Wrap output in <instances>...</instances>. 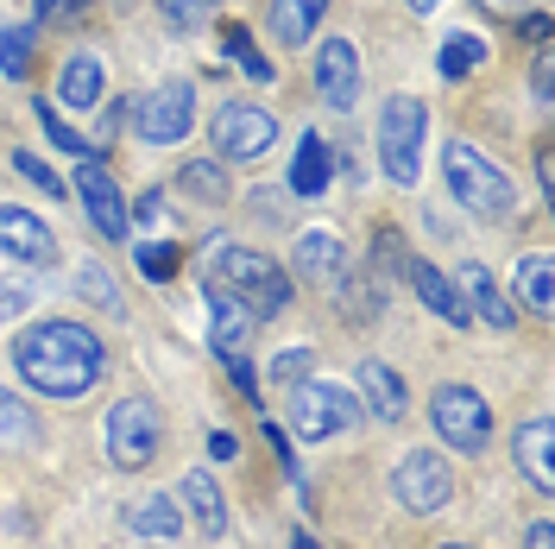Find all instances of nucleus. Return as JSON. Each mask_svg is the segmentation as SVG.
Here are the masks:
<instances>
[{
    "label": "nucleus",
    "mask_w": 555,
    "mask_h": 549,
    "mask_svg": "<svg viewBox=\"0 0 555 549\" xmlns=\"http://www.w3.org/2000/svg\"><path fill=\"white\" fill-rule=\"evenodd\" d=\"M442 549H467V544H442Z\"/></svg>",
    "instance_id": "obj_47"
},
{
    "label": "nucleus",
    "mask_w": 555,
    "mask_h": 549,
    "mask_svg": "<svg viewBox=\"0 0 555 549\" xmlns=\"http://www.w3.org/2000/svg\"><path fill=\"white\" fill-rule=\"evenodd\" d=\"M530 89H537V102H550V95H555V58H550V44H537V64H530Z\"/></svg>",
    "instance_id": "obj_36"
},
{
    "label": "nucleus",
    "mask_w": 555,
    "mask_h": 549,
    "mask_svg": "<svg viewBox=\"0 0 555 549\" xmlns=\"http://www.w3.org/2000/svg\"><path fill=\"white\" fill-rule=\"evenodd\" d=\"M328 0H272V38L278 44H310Z\"/></svg>",
    "instance_id": "obj_21"
},
{
    "label": "nucleus",
    "mask_w": 555,
    "mask_h": 549,
    "mask_svg": "<svg viewBox=\"0 0 555 549\" xmlns=\"http://www.w3.org/2000/svg\"><path fill=\"white\" fill-rule=\"evenodd\" d=\"M177 499H183V506L196 512V524H203V531H228V499H221V486L208 481L203 468H190V474H183Z\"/></svg>",
    "instance_id": "obj_23"
},
{
    "label": "nucleus",
    "mask_w": 555,
    "mask_h": 549,
    "mask_svg": "<svg viewBox=\"0 0 555 549\" xmlns=\"http://www.w3.org/2000/svg\"><path fill=\"white\" fill-rule=\"evenodd\" d=\"M0 76L7 82L33 76V26H0Z\"/></svg>",
    "instance_id": "obj_28"
},
{
    "label": "nucleus",
    "mask_w": 555,
    "mask_h": 549,
    "mask_svg": "<svg viewBox=\"0 0 555 549\" xmlns=\"http://www.w3.org/2000/svg\"><path fill=\"white\" fill-rule=\"evenodd\" d=\"M353 423H360V398H353L347 385L304 379V385L291 392V430H297L304 443H328V436H341Z\"/></svg>",
    "instance_id": "obj_6"
},
{
    "label": "nucleus",
    "mask_w": 555,
    "mask_h": 549,
    "mask_svg": "<svg viewBox=\"0 0 555 549\" xmlns=\"http://www.w3.org/2000/svg\"><path fill=\"white\" fill-rule=\"evenodd\" d=\"M291 549H322V544H315L310 531H297V537H291Z\"/></svg>",
    "instance_id": "obj_45"
},
{
    "label": "nucleus",
    "mask_w": 555,
    "mask_h": 549,
    "mask_svg": "<svg viewBox=\"0 0 555 549\" xmlns=\"http://www.w3.org/2000/svg\"><path fill=\"white\" fill-rule=\"evenodd\" d=\"M398 272L411 278V291H416V297H423L429 309H436L442 322H454V329H467V304H461V291H454V284H449L442 272H436L429 259H404Z\"/></svg>",
    "instance_id": "obj_18"
},
{
    "label": "nucleus",
    "mask_w": 555,
    "mask_h": 549,
    "mask_svg": "<svg viewBox=\"0 0 555 549\" xmlns=\"http://www.w3.org/2000/svg\"><path fill=\"white\" fill-rule=\"evenodd\" d=\"M215 7L221 0H158V13H165L171 33H203L208 20H215Z\"/></svg>",
    "instance_id": "obj_30"
},
{
    "label": "nucleus",
    "mask_w": 555,
    "mask_h": 549,
    "mask_svg": "<svg viewBox=\"0 0 555 549\" xmlns=\"http://www.w3.org/2000/svg\"><path fill=\"white\" fill-rule=\"evenodd\" d=\"M158 215H165V203H158V190H145L133 208H127V221H145V228H158Z\"/></svg>",
    "instance_id": "obj_39"
},
{
    "label": "nucleus",
    "mask_w": 555,
    "mask_h": 549,
    "mask_svg": "<svg viewBox=\"0 0 555 549\" xmlns=\"http://www.w3.org/2000/svg\"><path fill=\"white\" fill-rule=\"evenodd\" d=\"M315 89H322V102L341 107V114L360 102V51L347 38H322L315 44Z\"/></svg>",
    "instance_id": "obj_13"
},
{
    "label": "nucleus",
    "mask_w": 555,
    "mask_h": 549,
    "mask_svg": "<svg viewBox=\"0 0 555 549\" xmlns=\"http://www.w3.org/2000/svg\"><path fill=\"white\" fill-rule=\"evenodd\" d=\"M26 309H33V291H26V284H0V329L20 322Z\"/></svg>",
    "instance_id": "obj_37"
},
{
    "label": "nucleus",
    "mask_w": 555,
    "mask_h": 549,
    "mask_svg": "<svg viewBox=\"0 0 555 549\" xmlns=\"http://www.w3.org/2000/svg\"><path fill=\"white\" fill-rule=\"evenodd\" d=\"M347 266V246L335 228H310L304 241H297V272L304 278H335Z\"/></svg>",
    "instance_id": "obj_22"
},
{
    "label": "nucleus",
    "mask_w": 555,
    "mask_h": 549,
    "mask_svg": "<svg viewBox=\"0 0 555 549\" xmlns=\"http://www.w3.org/2000/svg\"><path fill=\"white\" fill-rule=\"evenodd\" d=\"M228 58H234L253 82H272V76H278L272 58H259V44H253V33H246V26H228Z\"/></svg>",
    "instance_id": "obj_31"
},
{
    "label": "nucleus",
    "mask_w": 555,
    "mask_h": 549,
    "mask_svg": "<svg viewBox=\"0 0 555 549\" xmlns=\"http://www.w3.org/2000/svg\"><path fill=\"white\" fill-rule=\"evenodd\" d=\"M0 443L7 448H33L38 443V417L20 405V398H7L0 392Z\"/></svg>",
    "instance_id": "obj_29"
},
{
    "label": "nucleus",
    "mask_w": 555,
    "mask_h": 549,
    "mask_svg": "<svg viewBox=\"0 0 555 549\" xmlns=\"http://www.w3.org/2000/svg\"><path fill=\"white\" fill-rule=\"evenodd\" d=\"M133 139L139 145H177V139H190L196 127V89L190 82H158V89H145L133 102Z\"/></svg>",
    "instance_id": "obj_7"
},
{
    "label": "nucleus",
    "mask_w": 555,
    "mask_h": 549,
    "mask_svg": "<svg viewBox=\"0 0 555 549\" xmlns=\"http://www.w3.org/2000/svg\"><path fill=\"white\" fill-rule=\"evenodd\" d=\"M203 278L215 284V291L241 297L253 322H272V316L291 309V278H284V266H278L272 253H259V246L208 241L203 246Z\"/></svg>",
    "instance_id": "obj_2"
},
{
    "label": "nucleus",
    "mask_w": 555,
    "mask_h": 549,
    "mask_svg": "<svg viewBox=\"0 0 555 549\" xmlns=\"http://www.w3.org/2000/svg\"><path fill=\"white\" fill-rule=\"evenodd\" d=\"M310 379V347H284L272 360V385H304Z\"/></svg>",
    "instance_id": "obj_33"
},
{
    "label": "nucleus",
    "mask_w": 555,
    "mask_h": 549,
    "mask_svg": "<svg viewBox=\"0 0 555 549\" xmlns=\"http://www.w3.org/2000/svg\"><path fill=\"white\" fill-rule=\"evenodd\" d=\"M38 127L51 133V145H57V152H69V158H95V139H82L76 127H64V120H57V107H51V102H38Z\"/></svg>",
    "instance_id": "obj_32"
},
{
    "label": "nucleus",
    "mask_w": 555,
    "mask_h": 549,
    "mask_svg": "<svg viewBox=\"0 0 555 549\" xmlns=\"http://www.w3.org/2000/svg\"><path fill=\"white\" fill-rule=\"evenodd\" d=\"M133 259H139V272L145 278H171L177 272V246H165V241H145Z\"/></svg>",
    "instance_id": "obj_34"
},
{
    "label": "nucleus",
    "mask_w": 555,
    "mask_h": 549,
    "mask_svg": "<svg viewBox=\"0 0 555 549\" xmlns=\"http://www.w3.org/2000/svg\"><path fill=\"white\" fill-rule=\"evenodd\" d=\"M512 448H518L524 481L537 486V493H555V461H550V448H555V423H550V417H530L518 436H512Z\"/></svg>",
    "instance_id": "obj_17"
},
{
    "label": "nucleus",
    "mask_w": 555,
    "mask_h": 549,
    "mask_svg": "<svg viewBox=\"0 0 555 549\" xmlns=\"http://www.w3.org/2000/svg\"><path fill=\"white\" fill-rule=\"evenodd\" d=\"M328 177H335V145L322 133H304L297 139V158H291V196H304V203L328 196Z\"/></svg>",
    "instance_id": "obj_15"
},
{
    "label": "nucleus",
    "mask_w": 555,
    "mask_h": 549,
    "mask_svg": "<svg viewBox=\"0 0 555 549\" xmlns=\"http://www.w3.org/2000/svg\"><path fill=\"white\" fill-rule=\"evenodd\" d=\"M89 0H38V20H69V13H82Z\"/></svg>",
    "instance_id": "obj_40"
},
{
    "label": "nucleus",
    "mask_w": 555,
    "mask_h": 549,
    "mask_svg": "<svg viewBox=\"0 0 555 549\" xmlns=\"http://www.w3.org/2000/svg\"><path fill=\"white\" fill-rule=\"evenodd\" d=\"M57 95H64V107H95L102 102V64L89 51H76L64 64V76H57Z\"/></svg>",
    "instance_id": "obj_24"
},
{
    "label": "nucleus",
    "mask_w": 555,
    "mask_h": 549,
    "mask_svg": "<svg viewBox=\"0 0 555 549\" xmlns=\"http://www.w3.org/2000/svg\"><path fill=\"white\" fill-rule=\"evenodd\" d=\"M480 7H492V13H518L524 0H480Z\"/></svg>",
    "instance_id": "obj_44"
},
{
    "label": "nucleus",
    "mask_w": 555,
    "mask_h": 549,
    "mask_svg": "<svg viewBox=\"0 0 555 549\" xmlns=\"http://www.w3.org/2000/svg\"><path fill=\"white\" fill-rule=\"evenodd\" d=\"M442 177H449L454 203L467 208V215H480V221H512V215H518V190H512V177L499 171L480 145L449 139V145H442Z\"/></svg>",
    "instance_id": "obj_3"
},
{
    "label": "nucleus",
    "mask_w": 555,
    "mask_h": 549,
    "mask_svg": "<svg viewBox=\"0 0 555 549\" xmlns=\"http://www.w3.org/2000/svg\"><path fill=\"white\" fill-rule=\"evenodd\" d=\"M190 196L203 208H221V203H234V183H228V171L215 165V158H196V165H183V177H177Z\"/></svg>",
    "instance_id": "obj_25"
},
{
    "label": "nucleus",
    "mask_w": 555,
    "mask_h": 549,
    "mask_svg": "<svg viewBox=\"0 0 555 549\" xmlns=\"http://www.w3.org/2000/svg\"><path fill=\"white\" fill-rule=\"evenodd\" d=\"M0 259H20V266H51L57 259V234L38 221L33 208H0Z\"/></svg>",
    "instance_id": "obj_14"
},
{
    "label": "nucleus",
    "mask_w": 555,
    "mask_h": 549,
    "mask_svg": "<svg viewBox=\"0 0 555 549\" xmlns=\"http://www.w3.org/2000/svg\"><path fill=\"white\" fill-rule=\"evenodd\" d=\"M537 183H543V196H555V158H550V145H537Z\"/></svg>",
    "instance_id": "obj_42"
},
{
    "label": "nucleus",
    "mask_w": 555,
    "mask_h": 549,
    "mask_svg": "<svg viewBox=\"0 0 555 549\" xmlns=\"http://www.w3.org/2000/svg\"><path fill=\"white\" fill-rule=\"evenodd\" d=\"M449 284H454V291H467L461 304H467V316H480L486 329H512V322H518V309L499 297V284H492V272H486V266H474V259H467V266H461V278H449Z\"/></svg>",
    "instance_id": "obj_16"
},
{
    "label": "nucleus",
    "mask_w": 555,
    "mask_h": 549,
    "mask_svg": "<svg viewBox=\"0 0 555 549\" xmlns=\"http://www.w3.org/2000/svg\"><path fill=\"white\" fill-rule=\"evenodd\" d=\"M360 398H366V411L379 423H404V379L385 360H360Z\"/></svg>",
    "instance_id": "obj_19"
},
{
    "label": "nucleus",
    "mask_w": 555,
    "mask_h": 549,
    "mask_svg": "<svg viewBox=\"0 0 555 549\" xmlns=\"http://www.w3.org/2000/svg\"><path fill=\"white\" fill-rule=\"evenodd\" d=\"M518 297L537 309V316L555 309V284H550V259H543V253H524L518 259Z\"/></svg>",
    "instance_id": "obj_27"
},
{
    "label": "nucleus",
    "mask_w": 555,
    "mask_h": 549,
    "mask_svg": "<svg viewBox=\"0 0 555 549\" xmlns=\"http://www.w3.org/2000/svg\"><path fill=\"white\" fill-rule=\"evenodd\" d=\"M524 549H555V524H530V544Z\"/></svg>",
    "instance_id": "obj_43"
},
{
    "label": "nucleus",
    "mask_w": 555,
    "mask_h": 549,
    "mask_svg": "<svg viewBox=\"0 0 555 549\" xmlns=\"http://www.w3.org/2000/svg\"><path fill=\"white\" fill-rule=\"evenodd\" d=\"M423 133H429L423 95H391L379 114V165L404 190H416V177H423Z\"/></svg>",
    "instance_id": "obj_4"
},
{
    "label": "nucleus",
    "mask_w": 555,
    "mask_h": 549,
    "mask_svg": "<svg viewBox=\"0 0 555 549\" xmlns=\"http://www.w3.org/2000/svg\"><path fill=\"white\" fill-rule=\"evenodd\" d=\"M158 436H165V423H158V405L152 398H120L102 423V443H107V461L114 468H145L152 455H158Z\"/></svg>",
    "instance_id": "obj_9"
},
{
    "label": "nucleus",
    "mask_w": 555,
    "mask_h": 549,
    "mask_svg": "<svg viewBox=\"0 0 555 549\" xmlns=\"http://www.w3.org/2000/svg\"><path fill=\"white\" fill-rule=\"evenodd\" d=\"M436 7H442V0H411V13H436Z\"/></svg>",
    "instance_id": "obj_46"
},
{
    "label": "nucleus",
    "mask_w": 555,
    "mask_h": 549,
    "mask_svg": "<svg viewBox=\"0 0 555 549\" xmlns=\"http://www.w3.org/2000/svg\"><path fill=\"white\" fill-rule=\"evenodd\" d=\"M13 171L26 177V183H38V190H51V196H64V190H57V171H51L44 158H33V152H13Z\"/></svg>",
    "instance_id": "obj_35"
},
{
    "label": "nucleus",
    "mask_w": 555,
    "mask_h": 549,
    "mask_svg": "<svg viewBox=\"0 0 555 549\" xmlns=\"http://www.w3.org/2000/svg\"><path fill=\"white\" fill-rule=\"evenodd\" d=\"M82 291H89V304H102V309H120V291H114V278H102L95 266L82 272Z\"/></svg>",
    "instance_id": "obj_38"
},
{
    "label": "nucleus",
    "mask_w": 555,
    "mask_h": 549,
    "mask_svg": "<svg viewBox=\"0 0 555 549\" xmlns=\"http://www.w3.org/2000/svg\"><path fill=\"white\" fill-rule=\"evenodd\" d=\"M208 455H215V461H234V455H241L234 430H215V436H208Z\"/></svg>",
    "instance_id": "obj_41"
},
{
    "label": "nucleus",
    "mask_w": 555,
    "mask_h": 549,
    "mask_svg": "<svg viewBox=\"0 0 555 549\" xmlns=\"http://www.w3.org/2000/svg\"><path fill=\"white\" fill-rule=\"evenodd\" d=\"M127 531H133V537L177 544V537H183V512H177L171 493H145V499H133V506H127Z\"/></svg>",
    "instance_id": "obj_20"
},
{
    "label": "nucleus",
    "mask_w": 555,
    "mask_h": 549,
    "mask_svg": "<svg viewBox=\"0 0 555 549\" xmlns=\"http://www.w3.org/2000/svg\"><path fill=\"white\" fill-rule=\"evenodd\" d=\"M436 64H442V76H449V82H467V76L486 64V38L480 33H449V38H442V58H436Z\"/></svg>",
    "instance_id": "obj_26"
},
{
    "label": "nucleus",
    "mask_w": 555,
    "mask_h": 549,
    "mask_svg": "<svg viewBox=\"0 0 555 549\" xmlns=\"http://www.w3.org/2000/svg\"><path fill=\"white\" fill-rule=\"evenodd\" d=\"M429 423H436V436L461 455H480L492 443V411H486V398L474 385H442L436 398H429Z\"/></svg>",
    "instance_id": "obj_11"
},
{
    "label": "nucleus",
    "mask_w": 555,
    "mask_h": 549,
    "mask_svg": "<svg viewBox=\"0 0 555 549\" xmlns=\"http://www.w3.org/2000/svg\"><path fill=\"white\" fill-rule=\"evenodd\" d=\"M13 367H20V379H26L33 392H44V398H82V392L102 385L107 354H102V342H95V329L51 316V322H33V329L13 342Z\"/></svg>",
    "instance_id": "obj_1"
},
{
    "label": "nucleus",
    "mask_w": 555,
    "mask_h": 549,
    "mask_svg": "<svg viewBox=\"0 0 555 549\" xmlns=\"http://www.w3.org/2000/svg\"><path fill=\"white\" fill-rule=\"evenodd\" d=\"M76 196H82V215H89V228L102 234V241H127V196H120V183L107 171L102 158H82L76 165Z\"/></svg>",
    "instance_id": "obj_12"
},
{
    "label": "nucleus",
    "mask_w": 555,
    "mask_h": 549,
    "mask_svg": "<svg viewBox=\"0 0 555 549\" xmlns=\"http://www.w3.org/2000/svg\"><path fill=\"white\" fill-rule=\"evenodd\" d=\"M391 499H398L404 512H416V518L442 512V506L454 499V468L436 455V448H411V455L391 468Z\"/></svg>",
    "instance_id": "obj_10"
},
{
    "label": "nucleus",
    "mask_w": 555,
    "mask_h": 549,
    "mask_svg": "<svg viewBox=\"0 0 555 549\" xmlns=\"http://www.w3.org/2000/svg\"><path fill=\"white\" fill-rule=\"evenodd\" d=\"M208 133H215V152L228 165H259L278 145V120H272V107H259V102H221Z\"/></svg>",
    "instance_id": "obj_8"
},
{
    "label": "nucleus",
    "mask_w": 555,
    "mask_h": 549,
    "mask_svg": "<svg viewBox=\"0 0 555 549\" xmlns=\"http://www.w3.org/2000/svg\"><path fill=\"white\" fill-rule=\"evenodd\" d=\"M253 316H246L241 297H228V291H208V347H215V360L234 373V385L246 392V405L259 411V379L246 367V347H253Z\"/></svg>",
    "instance_id": "obj_5"
}]
</instances>
